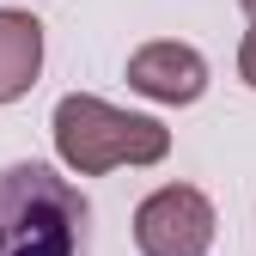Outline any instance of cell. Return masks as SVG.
<instances>
[{"mask_svg":"<svg viewBox=\"0 0 256 256\" xmlns=\"http://www.w3.org/2000/svg\"><path fill=\"white\" fill-rule=\"evenodd\" d=\"M92 202L49 165L0 171V256H86Z\"/></svg>","mask_w":256,"mask_h":256,"instance_id":"obj_1","label":"cell"},{"mask_svg":"<svg viewBox=\"0 0 256 256\" xmlns=\"http://www.w3.org/2000/svg\"><path fill=\"white\" fill-rule=\"evenodd\" d=\"M55 152L68 171L104 177L116 165H158L171 152V134L152 116H128L104 98H92V92H68L55 104Z\"/></svg>","mask_w":256,"mask_h":256,"instance_id":"obj_2","label":"cell"},{"mask_svg":"<svg viewBox=\"0 0 256 256\" xmlns=\"http://www.w3.org/2000/svg\"><path fill=\"white\" fill-rule=\"evenodd\" d=\"M140 256H208L214 244V202L189 183H165L134 208Z\"/></svg>","mask_w":256,"mask_h":256,"instance_id":"obj_3","label":"cell"},{"mask_svg":"<svg viewBox=\"0 0 256 256\" xmlns=\"http://www.w3.org/2000/svg\"><path fill=\"white\" fill-rule=\"evenodd\" d=\"M128 86L152 104H196L208 92V61L189 43H146L128 55Z\"/></svg>","mask_w":256,"mask_h":256,"instance_id":"obj_4","label":"cell"},{"mask_svg":"<svg viewBox=\"0 0 256 256\" xmlns=\"http://www.w3.org/2000/svg\"><path fill=\"white\" fill-rule=\"evenodd\" d=\"M37 68H43V24L30 12L0 6V104L24 98L37 86Z\"/></svg>","mask_w":256,"mask_h":256,"instance_id":"obj_5","label":"cell"},{"mask_svg":"<svg viewBox=\"0 0 256 256\" xmlns=\"http://www.w3.org/2000/svg\"><path fill=\"white\" fill-rule=\"evenodd\" d=\"M238 74H244V86H256V24L244 30V49H238Z\"/></svg>","mask_w":256,"mask_h":256,"instance_id":"obj_6","label":"cell"},{"mask_svg":"<svg viewBox=\"0 0 256 256\" xmlns=\"http://www.w3.org/2000/svg\"><path fill=\"white\" fill-rule=\"evenodd\" d=\"M238 6H244V12H250V18H256V0H238Z\"/></svg>","mask_w":256,"mask_h":256,"instance_id":"obj_7","label":"cell"}]
</instances>
